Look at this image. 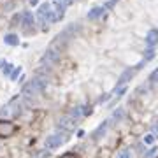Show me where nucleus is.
Returning a JSON list of instances; mask_svg holds the SVG:
<instances>
[{
	"mask_svg": "<svg viewBox=\"0 0 158 158\" xmlns=\"http://www.w3.org/2000/svg\"><path fill=\"white\" fill-rule=\"evenodd\" d=\"M132 74H133L132 70H125V72H123V76L120 77V81H118V84H123L125 81H128V79L132 77Z\"/></svg>",
	"mask_w": 158,
	"mask_h": 158,
	"instance_id": "4468645a",
	"label": "nucleus"
},
{
	"mask_svg": "<svg viewBox=\"0 0 158 158\" xmlns=\"http://www.w3.org/2000/svg\"><path fill=\"white\" fill-rule=\"evenodd\" d=\"M125 114V111L123 109H118V111H114V114H112V118L114 120H121V116Z\"/></svg>",
	"mask_w": 158,
	"mask_h": 158,
	"instance_id": "f3484780",
	"label": "nucleus"
},
{
	"mask_svg": "<svg viewBox=\"0 0 158 158\" xmlns=\"http://www.w3.org/2000/svg\"><path fill=\"white\" fill-rule=\"evenodd\" d=\"M100 14H104V7H93L92 11L88 12V18H90V19H97Z\"/></svg>",
	"mask_w": 158,
	"mask_h": 158,
	"instance_id": "f8f14e48",
	"label": "nucleus"
},
{
	"mask_svg": "<svg viewBox=\"0 0 158 158\" xmlns=\"http://www.w3.org/2000/svg\"><path fill=\"white\" fill-rule=\"evenodd\" d=\"M16 128V123H12L11 120H0V137H11Z\"/></svg>",
	"mask_w": 158,
	"mask_h": 158,
	"instance_id": "39448f33",
	"label": "nucleus"
},
{
	"mask_svg": "<svg viewBox=\"0 0 158 158\" xmlns=\"http://www.w3.org/2000/svg\"><path fill=\"white\" fill-rule=\"evenodd\" d=\"M4 42L9 44V46H18V44H19V37H18L16 34H7V35L4 37Z\"/></svg>",
	"mask_w": 158,
	"mask_h": 158,
	"instance_id": "9d476101",
	"label": "nucleus"
},
{
	"mask_svg": "<svg viewBox=\"0 0 158 158\" xmlns=\"http://www.w3.org/2000/svg\"><path fill=\"white\" fill-rule=\"evenodd\" d=\"M114 158H132V151H130V149H123V151H120Z\"/></svg>",
	"mask_w": 158,
	"mask_h": 158,
	"instance_id": "2eb2a0df",
	"label": "nucleus"
},
{
	"mask_svg": "<svg viewBox=\"0 0 158 158\" xmlns=\"http://www.w3.org/2000/svg\"><path fill=\"white\" fill-rule=\"evenodd\" d=\"M107 127H109V121H104L98 128H97V132H95V135H93V137L95 139H98V137H102V135L105 133V130H107Z\"/></svg>",
	"mask_w": 158,
	"mask_h": 158,
	"instance_id": "ddd939ff",
	"label": "nucleus"
},
{
	"mask_svg": "<svg viewBox=\"0 0 158 158\" xmlns=\"http://www.w3.org/2000/svg\"><path fill=\"white\" fill-rule=\"evenodd\" d=\"M11 72H12V67H11V65H5V67H4V74L7 76V74H11Z\"/></svg>",
	"mask_w": 158,
	"mask_h": 158,
	"instance_id": "4be33fe9",
	"label": "nucleus"
},
{
	"mask_svg": "<svg viewBox=\"0 0 158 158\" xmlns=\"http://www.w3.org/2000/svg\"><path fill=\"white\" fill-rule=\"evenodd\" d=\"M46 86H48V81L42 76H37L23 86V97L28 98V100H34L37 95H40L44 90H46Z\"/></svg>",
	"mask_w": 158,
	"mask_h": 158,
	"instance_id": "f257e3e1",
	"label": "nucleus"
},
{
	"mask_svg": "<svg viewBox=\"0 0 158 158\" xmlns=\"http://www.w3.org/2000/svg\"><path fill=\"white\" fill-rule=\"evenodd\" d=\"M62 132H63V130H62ZM62 132L58 130V132L51 133L49 137L46 139V146H48V149H55V148L62 146V144L67 141V133H62Z\"/></svg>",
	"mask_w": 158,
	"mask_h": 158,
	"instance_id": "7ed1b4c3",
	"label": "nucleus"
},
{
	"mask_svg": "<svg viewBox=\"0 0 158 158\" xmlns=\"http://www.w3.org/2000/svg\"><path fill=\"white\" fill-rule=\"evenodd\" d=\"M51 12V5L46 2V4H42L40 7H39V11H37V18H39V21H42V23H46V18H48V14Z\"/></svg>",
	"mask_w": 158,
	"mask_h": 158,
	"instance_id": "423d86ee",
	"label": "nucleus"
},
{
	"mask_svg": "<svg viewBox=\"0 0 158 158\" xmlns=\"http://www.w3.org/2000/svg\"><path fill=\"white\" fill-rule=\"evenodd\" d=\"M19 74H21V67H18V69H14V70H12V74H11V79H12V81H16V79L19 77Z\"/></svg>",
	"mask_w": 158,
	"mask_h": 158,
	"instance_id": "dca6fc26",
	"label": "nucleus"
},
{
	"mask_svg": "<svg viewBox=\"0 0 158 158\" xmlns=\"http://www.w3.org/2000/svg\"><path fill=\"white\" fill-rule=\"evenodd\" d=\"M156 81H158V69L151 74V83H156Z\"/></svg>",
	"mask_w": 158,
	"mask_h": 158,
	"instance_id": "aec40b11",
	"label": "nucleus"
},
{
	"mask_svg": "<svg viewBox=\"0 0 158 158\" xmlns=\"http://www.w3.org/2000/svg\"><path fill=\"white\" fill-rule=\"evenodd\" d=\"M156 42H158V30H149L146 34V44H148V48H153Z\"/></svg>",
	"mask_w": 158,
	"mask_h": 158,
	"instance_id": "6e6552de",
	"label": "nucleus"
},
{
	"mask_svg": "<svg viewBox=\"0 0 158 158\" xmlns=\"http://www.w3.org/2000/svg\"><path fill=\"white\" fill-rule=\"evenodd\" d=\"M81 114H83V107H81V105H76V107H72V109H70V112H69L67 116H69L72 121H76V123H77V121L81 120Z\"/></svg>",
	"mask_w": 158,
	"mask_h": 158,
	"instance_id": "1a4fd4ad",
	"label": "nucleus"
},
{
	"mask_svg": "<svg viewBox=\"0 0 158 158\" xmlns=\"http://www.w3.org/2000/svg\"><path fill=\"white\" fill-rule=\"evenodd\" d=\"M48 155H49V153H48V149H44V151H40V153H39V155H37L35 158H46Z\"/></svg>",
	"mask_w": 158,
	"mask_h": 158,
	"instance_id": "412c9836",
	"label": "nucleus"
},
{
	"mask_svg": "<svg viewBox=\"0 0 158 158\" xmlns=\"http://www.w3.org/2000/svg\"><path fill=\"white\" fill-rule=\"evenodd\" d=\"M155 139H156V137H155V135H153V133H148V135H146V137H144V144H151V142H153Z\"/></svg>",
	"mask_w": 158,
	"mask_h": 158,
	"instance_id": "a211bd4d",
	"label": "nucleus"
},
{
	"mask_svg": "<svg viewBox=\"0 0 158 158\" xmlns=\"http://www.w3.org/2000/svg\"><path fill=\"white\" fill-rule=\"evenodd\" d=\"M34 25H35L34 16L30 12H25L23 14V19H21V27H23V30H30V28H34Z\"/></svg>",
	"mask_w": 158,
	"mask_h": 158,
	"instance_id": "0eeeda50",
	"label": "nucleus"
},
{
	"mask_svg": "<svg viewBox=\"0 0 158 158\" xmlns=\"http://www.w3.org/2000/svg\"><path fill=\"white\" fill-rule=\"evenodd\" d=\"M58 60H60V51H58V48H55V46L48 48V51L44 53V56H42V63H44V65H55Z\"/></svg>",
	"mask_w": 158,
	"mask_h": 158,
	"instance_id": "20e7f679",
	"label": "nucleus"
},
{
	"mask_svg": "<svg viewBox=\"0 0 158 158\" xmlns=\"http://www.w3.org/2000/svg\"><path fill=\"white\" fill-rule=\"evenodd\" d=\"M127 92V88L125 86H120V88H116V95H123Z\"/></svg>",
	"mask_w": 158,
	"mask_h": 158,
	"instance_id": "6ab92c4d",
	"label": "nucleus"
},
{
	"mask_svg": "<svg viewBox=\"0 0 158 158\" xmlns=\"http://www.w3.org/2000/svg\"><path fill=\"white\" fill-rule=\"evenodd\" d=\"M21 111H23V105H21V102H19V100H12V102H9L5 107L0 109V116H2V118L18 116Z\"/></svg>",
	"mask_w": 158,
	"mask_h": 158,
	"instance_id": "f03ea898",
	"label": "nucleus"
},
{
	"mask_svg": "<svg viewBox=\"0 0 158 158\" xmlns=\"http://www.w3.org/2000/svg\"><path fill=\"white\" fill-rule=\"evenodd\" d=\"M70 2H72V0H55V5H56L58 12H60V14H63V12H65V9H67V5H69Z\"/></svg>",
	"mask_w": 158,
	"mask_h": 158,
	"instance_id": "9b49d317",
	"label": "nucleus"
}]
</instances>
